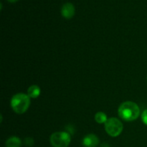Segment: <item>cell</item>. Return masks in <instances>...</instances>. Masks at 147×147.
<instances>
[{"instance_id":"6da1fadb","label":"cell","mask_w":147,"mask_h":147,"mask_svg":"<svg viewBox=\"0 0 147 147\" xmlns=\"http://www.w3.org/2000/svg\"><path fill=\"white\" fill-rule=\"evenodd\" d=\"M118 113L122 120L126 121H133L139 118L140 115V109L139 106L134 102L126 101L120 105Z\"/></svg>"},{"instance_id":"7a4b0ae2","label":"cell","mask_w":147,"mask_h":147,"mask_svg":"<svg viewBox=\"0 0 147 147\" xmlns=\"http://www.w3.org/2000/svg\"><path fill=\"white\" fill-rule=\"evenodd\" d=\"M30 106V98L25 93H17L11 99V107L17 114L25 113Z\"/></svg>"},{"instance_id":"3957f363","label":"cell","mask_w":147,"mask_h":147,"mask_svg":"<svg viewBox=\"0 0 147 147\" xmlns=\"http://www.w3.org/2000/svg\"><path fill=\"white\" fill-rule=\"evenodd\" d=\"M123 123L119 119L112 117L108 119L107 121L105 123V129L109 136L112 137L119 136L123 131Z\"/></svg>"},{"instance_id":"277c9868","label":"cell","mask_w":147,"mask_h":147,"mask_svg":"<svg viewBox=\"0 0 147 147\" xmlns=\"http://www.w3.org/2000/svg\"><path fill=\"white\" fill-rule=\"evenodd\" d=\"M70 141V134L65 131L55 132L51 135L50 139V144L53 147H67Z\"/></svg>"},{"instance_id":"5b68a950","label":"cell","mask_w":147,"mask_h":147,"mask_svg":"<svg viewBox=\"0 0 147 147\" xmlns=\"http://www.w3.org/2000/svg\"><path fill=\"white\" fill-rule=\"evenodd\" d=\"M75 12H76L75 7L73 6V4H71L70 2L64 4L61 8L62 16L64 18L67 19V20L71 19L75 15Z\"/></svg>"},{"instance_id":"8992f818","label":"cell","mask_w":147,"mask_h":147,"mask_svg":"<svg viewBox=\"0 0 147 147\" xmlns=\"http://www.w3.org/2000/svg\"><path fill=\"white\" fill-rule=\"evenodd\" d=\"M82 144L84 147H96L99 144V139L96 135L90 134L83 138Z\"/></svg>"},{"instance_id":"52a82bcc","label":"cell","mask_w":147,"mask_h":147,"mask_svg":"<svg viewBox=\"0 0 147 147\" xmlns=\"http://www.w3.org/2000/svg\"><path fill=\"white\" fill-rule=\"evenodd\" d=\"M41 93L40 88L37 85H32L27 89V95L30 98H37Z\"/></svg>"},{"instance_id":"ba28073f","label":"cell","mask_w":147,"mask_h":147,"mask_svg":"<svg viewBox=\"0 0 147 147\" xmlns=\"http://www.w3.org/2000/svg\"><path fill=\"white\" fill-rule=\"evenodd\" d=\"M6 147H21L22 141L17 136H11L6 142Z\"/></svg>"},{"instance_id":"9c48e42d","label":"cell","mask_w":147,"mask_h":147,"mask_svg":"<svg viewBox=\"0 0 147 147\" xmlns=\"http://www.w3.org/2000/svg\"><path fill=\"white\" fill-rule=\"evenodd\" d=\"M95 120L97 123H106L108 120L107 116L105 113L103 112H98L96 113V116H95Z\"/></svg>"},{"instance_id":"30bf717a","label":"cell","mask_w":147,"mask_h":147,"mask_svg":"<svg viewBox=\"0 0 147 147\" xmlns=\"http://www.w3.org/2000/svg\"><path fill=\"white\" fill-rule=\"evenodd\" d=\"M24 144L27 146H32L34 145V140L31 137H27L24 139Z\"/></svg>"},{"instance_id":"8fae6325","label":"cell","mask_w":147,"mask_h":147,"mask_svg":"<svg viewBox=\"0 0 147 147\" xmlns=\"http://www.w3.org/2000/svg\"><path fill=\"white\" fill-rule=\"evenodd\" d=\"M142 120L143 123L147 126V109L144 110L142 114Z\"/></svg>"},{"instance_id":"7c38bea8","label":"cell","mask_w":147,"mask_h":147,"mask_svg":"<svg viewBox=\"0 0 147 147\" xmlns=\"http://www.w3.org/2000/svg\"><path fill=\"white\" fill-rule=\"evenodd\" d=\"M66 129H67V131H69V134H73L74 130H73V129H72V126H70V125H68V126L66 127Z\"/></svg>"},{"instance_id":"4fadbf2b","label":"cell","mask_w":147,"mask_h":147,"mask_svg":"<svg viewBox=\"0 0 147 147\" xmlns=\"http://www.w3.org/2000/svg\"><path fill=\"white\" fill-rule=\"evenodd\" d=\"M100 147H111V146H110V145L108 144L104 143V144H103L101 146H100Z\"/></svg>"},{"instance_id":"5bb4252c","label":"cell","mask_w":147,"mask_h":147,"mask_svg":"<svg viewBox=\"0 0 147 147\" xmlns=\"http://www.w3.org/2000/svg\"><path fill=\"white\" fill-rule=\"evenodd\" d=\"M7 1L10 3H15V2H17V1H19V0H7Z\"/></svg>"}]
</instances>
